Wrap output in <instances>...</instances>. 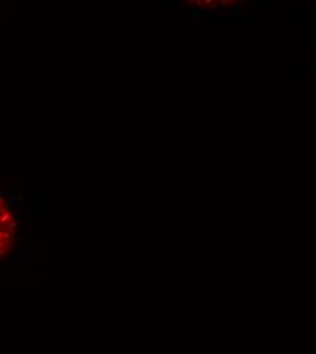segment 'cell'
Masks as SVG:
<instances>
[{
  "mask_svg": "<svg viewBox=\"0 0 316 354\" xmlns=\"http://www.w3.org/2000/svg\"><path fill=\"white\" fill-rule=\"evenodd\" d=\"M4 207H7V206H6V199L3 196H0V208H4Z\"/></svg>",
  "mask_w": 316,
  "mask_h": 354,
  "instance_id": "cell-5",
  "label": "cell"
},
{
  "mask_svg": "<svg viewBox=\"0 0 316 354\" xmlns=\"http://www.w3.org/2000/svg\"><path fill=\"white\" fill-rule=\"evenodd\" d=\"M185 22H196L198 20V14L196 12H187L184 16Z\"/></svg>",
  "mask_w": 316,
  "mask_h": 354,
  "instance_id": "cell-3",
  "label": "cell"
},
{
  "mask_svg": "<svg viewBox=\"0 0 316 354\" xmlns=\"http://www.w3.org/2000/svg\"><path fill=\"white\" fill-rule=\"evenodd\" d=\"M11 234H10L8 232H7V229H4V228H0V241L2 243H4V244H8L10 245V243H11Z\"/></svg>",
  "mask_w": 316,
  "mask_h": 354,
  "instance_id": "cell-2",
  "label": "cell"
},
{
  "mask_svg": "<svg viewBox=\"0 0 316 354\" xmlns=\"http://www.w3.org/2000/svg\"><path fill=\"white\" fill-rule=\"evenodd\" d=\"M16 228H18V225H16V222L15 221H12V222H10L8 225H7V232L10 233L11 236H14V233H15V230H16Z\"/></svg>",
  "mask_w": 316,
  "mask_h": 354,
  "instance_id": "cell-4",
  "label": "cell"
},
{
  "mask_svg": "<svg viewBox=\"0 0 316 354\" xmlns=\"http://www.w3.org/2000/svg\"><path fill=\"white\" fill-rule=\"evenodd\" d=\"M14 221V214L11 212V210H10L8 207H4L2 210V212H0V228H7V225H8L10 222Z\"/></svg>",
  "mask_w": 316,
  "mask_h": 354,
  "instance_id": "cell-1",
  "label": "cell"
}]
</instances>
